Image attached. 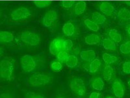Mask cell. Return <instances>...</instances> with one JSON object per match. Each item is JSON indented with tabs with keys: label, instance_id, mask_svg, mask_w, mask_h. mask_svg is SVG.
I'll list each match as a JSON object with an SVG mask.
<instances>
[{
	"label": "cell",
	"instance_id": "cell-19",
	"mask_svg": "<svg viewBox=\"0 0 130 98\" xmlns=\"http://www.w3.org/2000/svg\"><path fill=\"white\" fill-rule=\"evenodd\" d=\"M108 35L110 39L115 43H120L122 40L121 34L115 29L110 30L108 32Z\"/></svg>",
	"mask_w": 130,
	"mask_h": 98
},
{
	"label": "cell",
	"instance_id": "cell-10",
	"mask_svg": "<svg viewBox=\"0 0 130 98\" xmlns=\"http://www.w3.org/2000/svg\"><path fill=\"white\" fill-rule=\"evenodd\" d=\"M99 10L104 14L107 16H112L115 12L116 9L112 4L109 2H102L100 5Z\"/></svg>",
	"mask_w": 130,
	"mask_h": 98
},
{
	"label": "cell",
	"instance_id": "cell-14",
	"mask_svg": "<svg viewBox=\"0 0 130 98\" xmlns=\"http://www.w3.org/2000/svg\"><path fill=\"white\" fill-rule=\"evenodd\" d=\"M114 75V71L112 66L109 65L106 66L103 72V77L107 82H109L112 80Z\"/></svg>",
	"mask_w": 130,
	"mask_h": 98
},
{
	"label": "cell",
	"instance_id": "cell-25",
	"mask_svg": "<svg viewBox=\"0 0 130 98\" xmlns=\"http://www.w3.org/2000/svg\"><path fill=\"white\" fill-rule=\"evenodd\" d=\"M78 62V59L76 56L70 55L68 57L65 63L68 67L73 68L77 66Z\"/></svg>",
	"mask_w": 130,
	"mask_h": 98
},
{
	"label": "cell",
	"instance_id": "cell-34",
	"mask_svg": "<svg viewBox=\"0 0 130 98\" xmlns=\"http://www.w3.org/2000/svg\"><path fill=\"white\" fill-rule=\"evenodd\" d=\"M100 94L97 92H93L89 95V98H100Z\"/></svg>",
	"mask_w": 130,
	"mask_h": 98
},
{
	"label": "cell",
	"instance_id": "cell-11",
	"mask_svg": "<svg viewBox=\"0 0 130 98\" xmlns=\"http://www.w3.org/2000/svg\"><path fill=\"white\" fill-rule=\"evenodd\" d=\"M80 56L81 59L84 61L91 62L95 58L96 55L93 50H88L81 51Z\"/></svg>",
	"mask_w": 130,
	"mask_h": 98
},
{
	"label": "cell",
	"instance_id": "cell-15",
	"mask_svg": "<svg viewBox=\"0 0 130 98\" xmlns=\"http://www.w3.org/2000/svg\"><path fill=\"white\" fill-rule=\"evenodd\" d=\"M62 31L64 34L67 36H71L75 33V27L72 23L67 22L62 27Z\"/></svg>",
	"mask_w": 130,
	"mask_h": 98
},
{
	"label": "cell",
	"instance_id": "cell-38",
	"mask_svg": "<svg viewBox=\"0 0 130 98\" xmlns=\"http://www.w3.org/2000/svg\"><path fill=\"white\" fill-rule=\"evenodd\" d=\"M127 84H128L129 88L130 89V78L129 80H128V82H127Z\"/></svg>",
	"mask_w": 130,
	"mask_h": 98
},
{
	"label": "cell",
	"instance_id": "cell-1",
	"mask_svg": "<svg viewBox=\"0 0 130 98\" xmlns=\"http://www.w3.org/2000/svg\"><path fill=\"white\" fill-rule=\"evenodd\" d=\"M15 60L10 57H5L0 63V75L1 78L7 81L13 79L15 69Z\"/></svg>",
	"mask_w": 130,
	"mask_h": 98
},
{
	"label": "cell",
	"instance_id": "cell-22",
	"mask_svg": "<svg viewBox=\"0 0 130 98\" xmlns=\"http://www.w3.org/2000/svg\"><path fill=\"white\" fill-rule=\"evenodd\" d=\"M101 65L100 60L97 58L91 62L89 66V71L91 73H95L98 71Z\"/></svg>",
	"mask_w": 130,
	"mask_h": 98
},
{
	"label": "cell",
	"instance_id": "cell-12",
	"mask_svg": "<svg viewBox=\"0 0 130 98\" xmlns=\"http://www.w3.org/2000/svg\"><path fill=\"white\" fill-rule=\"evenodd\" d=\"M14 36L11 32L7 31L0 32V42L1 44L11 42L14 39Z\"/></svg>",
	"mask_w": 130,
	"mask_h": 98
},
{
	"label": "cell",
	"instance_id": "cell-26",
	"mask_svg": "<svg viewBox=\"0 0 130 98\" xmlns=\"http://www.w3.org/2000/svg\"><path fill=\"white\" fill-rule=\"evenodd\" d=\"M36 6L40 9L47 8L52 4V2L50 1H37L34 2Z\"/></svg>",
	"mask_w": 130,
	"mask_h": 98
},
{
	"label": "cell",
	"instance_id": "cell-9",
	"mask_svg": "<svg viewBox=\"0 0 130 98\" xmlns=\"http://www.w3.org/2000/svg\"><path fill=\"white\" fill-rule=\"evenodd\" d=\"M112 92L116 97L122 98L124 96L125 91V87L121 80L116 79L113 80L112 86Z\"/></svg>",
	"mask_w": 130,
	"mask_h": 98
},
{
	"label": "cell",
	"instance_id": "cell-33",
	"mask_svg": "<svg viewBox=\"0 0 130 98\" xmlns=\"http://www.w3.org/2000/svg\"><path fill=\"white\" fill-rule=\"evenodd\" d=\"M123 71L126 74H130V61L125 62L123 65Z\"/></svg>",
	"mask_w": 130,
	"mask_h": 98
},
{
	"label": "cell",
	"instance_id": "cell-3",
	"mask_svg": "<svg viewBox=\"0 0 130 98\" xmlns=\"http://www.w3.org/2000/svg\"><path fill=\"white\" fill-rule=\"evenodd\" d=\"M53 80V77L50 73L38 72L29 77L27 82L31 87H38L48 85L52 82Z\"/></svg>",
	"mask_w": 130,
	"mask_h": 98
},
{
	"label": "cell",
	"instance_id": "cell-36",
	"mask_svg": "<svg viewBox=\"0 0 130 98\" xmlns=\"http://www.w3.org/2000/svg\"><path fill=\"white\" fill-rule=\"evenodd\" d=\"M127 31L128 36H129V37H130V26L128 27V29H127Z\"/></svg>",
	"mask_w": 130,
	"mask_h": 98
},
{
	"label": "cell",
	"instance_id": "cell-32",
	"mask_svg": "<svg viewBox=\"0 0 130 98\" xmlns=\"http://www.w3.org/2000/svg\"><path fill=\"white\" fill-rule=\"evenodd\" d=\"M25 98H44L42 95L38 93L32 92H29L26 93Z\"/></svg>",
	"mask_w": 130,
	"mask_h": 98
},
{
	"label": "cell",
	"instance_id": "cell-20",
	"mask_svg": "<svg viewBox=\"0 0 130 98\" xmlns=\"http://www.w3.org/2000/svg\"><path fill=\"white\" fill-rule=\"evenodd\" d=\"M103 45L104 48L109 51H115L117 46L115 42L110 38H106L103 41Z\"/></svg>",
	"mask_w": 130,
	"mask_h": 98
},
{
	"label": "cell",
	"instance_id": "cell-18",
	"mask_svg": "<svg viewBox=\"0 0 130 98\" xmlns=\"http://www.w3.org/2000/svg\"><path fill=\"white\" fill-rule=\"evenodd\" d=\"M100 41L99 36L96 34H91L85 38V43L88 45H94L98 44Z\"/></svg>",
	"mask_w": 130,
	"mask_h": 98
},
{
	"label": "cell",
	"instance_id": "cell-24",
	"mask_svg": "<svg viewBox=\"0 0 130 98\" xmlns=\"http://www.w3.org/2000/svg\"><path fill=\"white\" fill-rule=\"evenodd\" d=\"M103 59L104 62L107 64H111L115 63L118 60V58L115 55L107 53L103 55Z\"/></svg>",
	"mask_w": 130,
	"mask_h": 98
},
{
	"label": "cell",
	"instance_id": "cell-40",
	"mask_svg": "<svg viewBox=\"0 0 130 98\" xmlns=\"http://www.w3.org/2000/svg\"><path fill=\"white\" fill-rule=\"evenodd\" d=\"M57 98H63V97H59Z\"/></svg>",
	"mask_w": 130,
	"mask_h": 98
},
{
	"label": "cell",
	"instance_id": "cell-29",
	"mask_svg": "<svg viewBox=\"0 0 130 98\" xmlns=\"http://www.w3.org/2000/svg\"><path fill=\"white\" fill-rule=\"evenodd\" d=\"M62 64L58 60L53 62L51 64V69L53 71L55 72H59L62 69Z\"/></svg>",
	"mask_w": 130,
	"mask_h": 98
},
{
	"label": "cell",
	"instance_id": "cell-23",
	"mask_svg": "<svg viewBox=\"0 0 130 98\" xmlns=\"http://www.w3.org/2000/svg\"><path fill=\"white\" fill-rule=\"evenodd\" d=\"M86 26L91 31L97 32L99 30L100 27L97 23L89 19H86L84 21Z\"/></svg>",
	"mask_w": 130,
	"mask_h": 98
},
{
	"label": "cell",
	"instance_id": "cell-37",
	"mask_svg": "<svg viewBox=\"0 0 130 98\" xmlns=\"http://www.w3.org/2000/svg\"><path fill=\"white\" fill-rule=\"evenodd\" d=\"M125 3L127 5L130 6V1H126L125 2Z\"/></svg>",
	"mask_w": 130,
	"mask_h": 98
},
{
	"label": "cell",
	"instance_id": "cell-31",
	"mask_svg": "<svg viewBox=\"0 0 130 98\" xmlns=\"http://www.w3.org/2000/svg\"><path fill=\"white\" fill-rule=\"evenodd\" d=\"M64 45V51H69L71 50L73 46V42L70 39L65 40Z\"/></svg>",
	"mask_w": 130,
	"mask_h": 98
},
{
	"label": "cell",
	"instance_id": "cell-39",
	"mask_svg": "<svg viewBox=\"0 0 130 98\" xmlns=\"http://www.w3.org/2000/svg\"><path fill=\"white\" fill-rule=\"evenodd\" d=\"M106 98H113V97H112L111 96H108L107 97H106Z\"/></svg>",
	"mask_w": 130,
	"mask_h": 98
},
{
	"label": "cell",
	"instance_id": "cell-28",
	"mask_svg": "<svg viewBox=\"0 0 130 98\" xmlns=\"http://www.w3.org/2000/svg\"><path fill=\"white\" fill-rule=\"evenodd\" d=\"M121 52L124 54L130 53V41H128L121 44L120 47Z\"/></svg>",
	"mask_w": 130,
	"mask_h": 98
},
{
	"label": "cell",
	"instance_id": "cell-6",
	"mask_svg": "<svg viewBox=\"0 0 130 98\" xmlns=\"http://www.w3.org/2000/svg\"><path fill=\"white\" fill-rule=\"evenodd\" d=\"M58 16L57 12L55 9H51L45 14L42 18V23L44 26L52 28L56 25Z\"/></svg>",
	"mask_w": 130,
	"mask_h": 98
},
{
	"label": "cell",
	"instance_id": "cell-4",
	"mask_svg": "<svg viewBox=\"0 0 130 98\" xmlns=\"http://www.w3.org/2000/svg\"><path fill=\"white\" fill-rule=\"evenodd\" d=\"M19 38L22 42L31 46H37L41 41V38L39 35L33 31H23L19 35Z\"/></svg>",
	"mask_w": 130,
	"mask_h": 98
},
{
	"label": "cell",
	"instance_id": "cell-7",
	"mask_svg": "<svg viewBox=\"0 0 130 98\" xmlns=\"http://www.w3.org/2000/svg\"><path fill=\"white\" fill-rule=\"evenodd\" d=\"M71 90L74 94L82 96L85 94L86 87L84 81L81 78H75L71 80L69 83Z\"/></svg>",
	"mask_w": 130,
	"mask_h": 98
},
{
	"label": "cell",
	"instance_id": "cell-27",
	"mask_svg": "<svg viewBox=\"0 0 130 98\" xmlns=\"http://www.w3.org/2000/svg\"><path fill=\"white\" fill-rule=\"evenodd\" d=\"M56 56L58 61L60 62L61 63H66L69 55L67 51H62L59 52Z\"/></svg>",
	"mask_w": 130,
	"mask_h": 98
},
{
	"label": "cell",
	"instance_id": "cell-30",
	"mask_svg": "<svg viewBox=\"0 0 130 98\" xmlns=\"http://www.w3.org/2000/svg\"><path fill=\"white\" fill-rule=\"evenodd\" d=\"M75 2L72 1H65L61 2V6L65 9H68L72 7L75 4Z\"/></svg>",
	"mask_w": 130,
	"mask_h": 98
},
{
	"label": "cell",
	"instance_id": "cell-2",
	"mask_svg": "<svg viewBox=\"0 0 130 98\" xmlns=\"http://www.w3.org/2000/svg\"><path fill=\"white\" fill-rule=\"evenodd\" d=\"M42 61V58L40 57L25 55L20 59L21 67L25 73H31L36 69L39 64Z\"/></svg>",
	"mask_w": 130,
	"mask_h": 98
},
{
	"label": "cell",
	"instance_id": "cell-17",
	"mask_svg": "<svg viewBox=\"0 0 130 98\" xmlns=\"http://www.w3.org/2000/svg\"><path fill=\"white\" fill-rule=\"evenodd\" d=\"M91 85L94 89L97 91H101L104 89V82L101 78L99 77H96L92 80Z\"/></svg>",
	"mask_w": 130,
	"mask_h": 98
},
{
	"label": "cell",
	"instance_id": "cell-13",
	"mask_svg": "<svg viewBox=\"0 0 130 98\" xmlns=\"http://www.w3.org/2000/svg\"><path fill=\"white\" fill-rule=\"evenodd\" d=\"M92 20L99 25H103L107 19L105 15L97 11H94L91 14Z\"/></svg>",
	"mask_w": 130,
	"mask_h": 98
},
{
	"label": "cell",
	"instance_id": "cell-21",
	"mask_svg": "<svg viewBox=\"0 0 130 98\" xmlns=\"http://www.w3.org/2000/svg\"><path fill=\"white\" fill-rule=\"evenodd\" d=\"M87 7V4L84 1L77 2L75 4L74 12L75 15H80L85 12Z\"/></svg>",
	"mask_w": 130,
	"mask_h": 98
},
{
	"label": "cell",
	"instance_id": "cell-8",
	"mask_svg": "<svg viewBox=\"0 0 130 98\" xmlns=\"http://www.w3.org/2000/svg\"><path fill=\"white\" fill-rule=\"evenodd\" d=\"M64 40L61 37H58L52 41L49 48L51 54L56 55L60 51H65L64 45Z\"/></svg>",
	"mask_w": 130,
	"mask_h": 98
},
{
	"label": "cell",
	"instance_id": "cell-35",
	"mask_svg": "<svg viewBox=\"0 0 130 98\" xmlns=\"http://www.w3.org/2000/svg\"><path fill=\"white\" fill-rule=\"evenodd\" d=\"M0 98H12L10 94L8 93H3L1 94Z\"/></svg>",
	"mask_w": 130,
	"mask_h": 98
},
{
	"label": "cell",
	"instance_id": "cell-5",
	"mask_svg": "<svg viewBox=\"0 0 130 98\" xmlns=\"http://www.w3.org/2000/svg\"><path fill=\"white\" fill-rule=\"evenodd\" d=\"M32 11L25 7H20L13 10L10 13L11 19L15 21H24L32 16Z\"/></svg>",
	"mask_w": 130,
	"mask_h": 98
},
{
	"label": "cell",
	"instance_id": "cell-16",
	"mask_svg": "<svg viewBox=\"0 0 130 98\" xmlns=\"http://www.w3.org/2000/svg\"><path fill=\"white\" fill-rule=\"evenodd\" d=\"M118 18L119 19L123 21L130 20V10L126 8L120 9L118 11Z\"/></svg>",
	"mask_w": 130,
	"mask_h": 98
}]
</instances>
